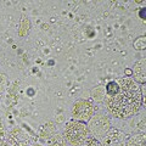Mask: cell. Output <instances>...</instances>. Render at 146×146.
Wrapping results in <instances>:
<instances>
[{
    "label": "cell",
    "instance_id": "5",
    "mask_svg": "<svg viewBox=\"0 0 146 146\" xmlns=\"http://www.w3.org/2000/svg\"><path fill=\"white\" fill-rule=\"evenodd\" d=\"M102 146H123V134L116 129L110 130V133L105 136Z\"/></svg>",
    "mask_w": 146,
    "mask_h": 146
},
{
    "label": "cell",
    "instance_id": "1",
    "mask_svg": "<svg viewBox=\"0 0 146 146\" xmlns=\"http://www.w3.org/2000/svg\"><path fill=\"white\" fill-rule=\"evenodd\" d=\"M117 83L119 90L116 95L106 99V106L113 117L125 119L139 112L143 104V94L130 77L118 79Z\"/></svg>",
    "mask_w": 146,
    "mask_h": 146
},
{
    "label": "cell",
    "instance_id": "12",
    "mask_svg": "<svg viewBox=\"0 0 146 146\" xmlns=\"http://www.w3.org/2000/svg\"><path fill=\"white\" fill-rule=\"evenodd\" d=\"M33 146H43V145H33Z\"/></svg>",
    "mask_w": 146,
    "mask_h": 146
},
{
    "label": "cell",
    "instance_id": "3",
    "mask_svg": "<svg viewBox=\"0 0 146 146\" xmlns=\"http://www.w3.org/2000/svg\"><path fill=\"white\" fill-rule=\"evenodd\" d=\"M33 145L34 143L32 138L21 129L12 130L7 135V138L4 139V141L0 144V146H33Z\"/></svg>",
    "mask_w": 146,
    "mask_h": 146
},
{
    "label": "cell",
    "instance_id": "8",
    "mask_svg": "<svg viewBox=\"0 0 146 146\" xmlns=\"http://www.w3.org/2000/svg\"><path fill=\"white\" fill-rule=\"evenodd\" d=\"M119 90V85H118L117 82H110V83L106 85V94L107 96H113L116 95Z\"/></svg>",
    "mask_w": 146,
    "mask_h": 146
},
{
    "label": "cell",
    "instance_id": "9",
    "mask_svg": "<svg viewBox=\"0 0 146 146\" xmlns=\"http://www.w3.org/2000/svg\"><path fill=\"white\" fill-rule=\"evenodd\" d=\"M51 146H66L65 141L62 140L61 135H56L51 139Z\"/></svg>",
    "mask_w": 146,
    "mask_h": 146
},
{
    "label": "cell",
    "instance_id": "7",
    "mask_svg": "<svg viewBox=\"0 0 146 146\" xmlns=\"http://www.w3.org/2000/svg\"><path fill=\"white\" fill-rule=\"evenodd\" d=\"M127 146H145V136L144 135H134L128 140Z\"/></svg>",
    "mask_w": 146,
    "mask_h": 146
},
{
    "label": "cell",
    "instance_id": "2",
    "mask_svg": "<svg viewBox=\"0 0 146 146\" xmlns=\"http://www.w3.org/2000/svg\"><path fill=\"white\" fill-rule=\"evenodd\" d=\"M65 138L73 146H80L89 138V130L83 122L71 121L66 125Z\"/></svg>",
    "mask_w": 146,
    "mask_h": 146
},
{
    "label": "cell",
    "instance_id": "4",
    "mask_svg": "<svg viewBox=\"0 0 146 146\" xmlns=\"http://www.w3.org/2000/svg\"><path fill=\"white\" fill-rule=\"evenodd\" d=\"M93 113H94L93 104H90L89 101H85V100L77 101L72 110L73 118H76L77 121H80V122L89 121L90 117L93 116Z\"/></svg>",
    "mask_w": 146,
    "mask_h": 146
},
{
    "label": "cell",
    "instance_id": "11",
    "mask_svg": "<svg viewBox=\"0 0 146 146\" xmlns=\"http://www.w3.org/2000/svg\"><path fill=\"white\" fill-rule=\"evenodd\" d=\"M5 139V130H4V127H3V123L0 121V144L4 141Z\"/></svg>",
    "mask_w": 146,
    "mask_h": 146
},
{
    "label": "cell",
    "instance_id": "6",
    "mask_svg": "<svg viewBox=\"0 0 146 146\" xmlns=\"http://www.w3.org/2000/svg\"><path fill=\"white\" fill-rule=\"evenodd\" d=\"M133 73H134V78L136 82L143 83V84L145 83V60L144 58H141V60H139L135 63Z\"/></svg>",
    "mask_w": 146,
    "mask_h": 146
},
{
    "label": "cell",
    "instance_id": "10",
    "mask_svg": "<svg viewBox=\"0 0 146 146\" xmlns=\"http://www.w3.org/2000/svg\"><path fill=\"white\" fill-rule=\"evenodd\" d=\"M85 146H102V145L100 144L96 139H94V138H88V139H86Z\"/></svg>",
    "mask_w": 146,
    "mask_h": 146
}]
</instances>
